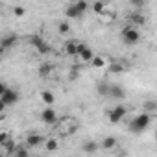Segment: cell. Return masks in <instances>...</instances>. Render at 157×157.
<instances>
[{"instance_id": "cell-20", "label": "cell", "mask_w": 157, "mask_h": 157, "mask_svg": "<svg viewBox=\"0 0 157 157\" xmlns=\"http://www.w3.org/2000/svg\"><path fill=\"white\" fill-rule=\"evenodd\" d=\"M41 100L50 105V104H54V94H52L50 91H43V93H41Z\"/></svg>"}, {"instance_id": "cell-4", "label": "cell", "mask_w": 157, "mask_h": 157, "mask_svg": "<svg viewBox=\"0 0 157 157\" xmlns=\"http://www.w3.org/2000/svg\"><path fill=\"white\" fill-rule=\"evenodd\" d=\"M19 98H21V94L17 89H8L4 94H0V104L6 105V107H11L19 102Z\"/></svg>"}, {"instance_id": "cell-2", "label": "cell", "mask_w": 157, "mask_h": 157, "mask_svg": "<svg viewBox=\"0 0 157 157\" xmlns=\"http://www.w3.org/2000/svg\"><path fill=\"white\" fill-rule=\"evenodd\" d=\"M150 122H151V115H148V113H140V115H137V117L131 120L129 129H131L133 133H140V131H144V129L150 126Z\"/></svg>"}, {"instance_id": "cell-8", "label": "cell", "mask_w": 157, "mask_h": 157, "mask_svg": "<svg viewBox=\"0 0 157 157\" xmlns=\"http://www.w3.org/2000/svg\"><path fill=\"white\" fill-rule=\"evenodd\" d=\"M128 22H129L131 26L139 28V26H144V24H146V17L140 15V13H129V15H128Z\"/></svg>"}, {"instance_id": "cell-14", "label": "cell", "mask_w": 157, "mask_h": 157, "mask_svg": "<svg viewBox=\"0 0 157 157\" xmlns=\"http://www.w3.org/2000/svg\"><path fill=\"white\" fill-rule=\"evenodd\" d=\"M44 150H46V151H56V150H59V140H57V139H46V140H44Z\"/></svg>"}, {"instance_id": "cell-9", "label": "cell", "mask_w": 157, "mask_h": 157, "mask_svg": "<svg viewBox=\"0 0 157 157\" xmlns=\"http://www.w3.org/2000/svg\"><path fill=\"white\" fill-rule=\"evenodd\" d=\"M44 142V139L39 135V133H30L28 137H26V146L28 148H35V146H39V144H43Z\"/></svg>"}, {"instance_id": "cell-22", "label": "cell", "mask_w": 157, "mask_h": 157, "mask_svg": "<svg viewBox=\"0 0 157 157\" xmlns=\"http://www.w3.org/2000/svg\"><path fill=\"white\" fill-rule=\"evenodd\" d=\"M50 72H52V67H50L48 63H43V65L39 67V76H41V78H44V76H48Z\"/></svg>"}, {"instance_id": "cell-28", "label": "cell", "mask_w": 157, "mask_h": 157, "mask_svg": "<svg viewBox=\"0 0 157 157\" xmlns=\"http://www.w3.org/2000/svg\"><path fill=\"white\" fill-rule=\"evenodd\" d=\"M98 93H100V94H104V96H109V85H105V83L98 85Z\"/></svg>"}, {"instance_id": "cell-11", "label": "cell", "mask_w": 157, "mask_h": 157, "mask_svg": "<svg viewBox=\"0 0 157 157\" xmlns=\"http://www.w3.org/2000/svg\"><path fill=\"white\" fill-rule=\"evenodd\" d=\"M117 144H118V140H117L115 137H105V139L102 140L100 148H104V150H113V148H117Z\"/></svg>"}, {"instance_id": "cell-13", "label": "cell", "mask_w": 157, "mask_h": 157, "mask_svg": "<svg viewBox=\"0 0 157 157\" xmlns=\"http://www.w3.org/2000/svg\"><path fill=\"white\" fill-rule=\"evenodd\" d=\"M78 57H80L83 63H93V59H94L96 56H94V52H93L91 48H85V50H83L80 56H78Z\"/></svg>"}, {"instance_id": "cell-19", "label": "cell", "mask_w": 157, "mask_h": 157, "mask_svg": "<svg viewBox=\"0 0 157 157\" xmlns=\"http://www.w3.org/2000/svg\"><path fill=\"white\" fill-rule=\"evenodd\" d=\"M74 6L78 8V11H80L82 15H83V13H85V11H87V10L91 8V6H89V2H85V0H78V2H76Z\"/></svg>"}, {"instance_id": "cell-29", "label": "cell", "mask_w": 157, "mask_h": 157, "mask_svg": "<svg viewBox=\"0 0 157 157\" xmlns=\"http://www.w3.org/2000/svg\"><path fill=\"white\" fill-rule=\"evenodd\" d=\"M8 142H10V135L8 133H2V135H0V146H4Z\"/></svg>"}, {"instance_id": "cell-23", "label": "cell", "mask_w": 157, "mask_h": 157, "mask_svg": "<svg viewBox=\"0 0 157 157\" xmlns=\"http://www.w3.org/2000/svg\"><path fill=\"white\" fill-rule=\"evenodd\" d=\"M57 30H59V33L67 35V33L70 32V24H68L67 21H63V22H59V24H57Z\"/></svg>"}, {"instance_id": "cell-15", "label": "cell", "mask_w": 157, "mask_h": 157, "mask_svg": "<svg viewBox=\"0 0 157 157\" xmlns=\"http://www.w3.org/2000/svg\"><path fill=\"white\" fill-rule=\"evenodd\" d=\"M65 15H67L68 19H80V17H82V13L78 11V8H76L74 4H70V6L65 10Z\"/></svg>"}, {"instance_id": "cell-12", "label": "cell", "mask_w": 157, "mask_h": 157, "mask_svg": "<svg viewBox=\"0 0 157 157\" xmlns=\"http://www.w3.org/2000/svg\"><path fill=\"white\" fill-rule=\"evenodd\" d=\"M98 148H100V144H96L94 140H85V142L82 144V150H83L85 153H94Z\"/></svg>"}, {"instance_id": "cell-3", "label": "cell", "mask_w": 157, "mask_h": 157, "mask_svg": "<svg viewBox=\"0 0 157 157\" xmlns=\"http://www.w3.org/2000/svg\"><path fill=\"white\" fill-rule=\"evenodd\" d=\"M128 115V109L122 105V104H117L113 109H109L107 111V118H109V122L111 124H118L120 120H124V117Z\"/></svg>"}, {"instance_id": "cell-26", "label": "cell", "mask_w": 157, "mask_h": 157, "mask_svg": "<svg viewBox=\"0 0 157 157\" xmlns=\"http://www.w3.org/2000/svg\"><path fill=\"white\" fill-rule=\"evenodd\" d=\"M35 50H37V52H39V54H43V56H46V54H48V52H50V46H48V44H46V43H43V44H39V46H37V48H35Z\"/></svg>"}, {"instance_id": "cell-18", "label": "cell", "mask_w": 157, "mask_h": 157, "mask_svg": "<svg viewBox=\"0 0 157 157\" xmlns=\"http://www.w3.org/2000/svg\"><path fill=\"white\" fill-rule=\"evenodd\" d=\"M109 72L111 74H122L124 72V65L122 63H111L109 65Z\"/></svg>"}, {"instance_id": "cell-30", "label": "cell", "mask_w": 157, "mask_h": 157, "mask_svg": "<svg viewBox=\"0 0 157 157\" xmlns=\"http://www.w3.org/2000/svg\"><path fill=\"white\" fill-rule=\"evenodd\" d=\"M78 76H80V72H78V68H70V80H76Z\"/></svg>"}, {"instance_id": "cell-25", "label": "cell", "mask_w": 157, "mask_h": 157, "mask_svg": "<svg viewBox=\"0 0 157 157\" xmlns=\"http://www.w3.org/2000/svg\"><path fill=\"white\" fill-rule=\"evenodd\" d=\"M155 109H157V102H146L144 104V113L151 115V111H155Z\"/></svg>"}, {"instance_id": "cell-27", "label": "cell", "mask_w": 157, "mask_h": 157, "mask_svg": "<svg viewBox=\"0 0 157 157\" xmlns=\"http://www.w3.org/2000/svg\"><path fill=\"white\" fill-rule=\"evenodd\" d=\"M24 13H26V10H24L22 6H15V8H13V15H15V17H22Z\"/></svg>"}, {"instance_id": "cell-6", "label": "cell", "mask_w": 157, "mask_h": 157, "mask_svg": "<svg viewBox=\"0 0 157 157\" xmlns=\"http://www.w3.org/2000/svg\"><path fill=\"white\" fill-rule=\"evenodd\" d=\"M17 35L15 33H8V35H4L2 37V41H0V50L2 52H6V50H10V48H13L15 46V43H17Z\"/></svg>"}, {"instance_id": "cell-5", "label": "cell", "mask_w": 157, "mask_h": 157, "mask_svg": "<svg viewBox=\"0 0 157 157\" xmlns=\"http://www.w3.org/2000/svg\"><path fill=\"white\" fill-rule=\"evenodd\" d=\"M41 120H43L44 124L52 126V124H56L59 118H57V113H56L52 107H44V109H43V113H41Z\"/></svg>"}, {"instance_id": "cell-1", "label": "cell", "mask_w": 157, "mask_h": 157, "mask_svg": "<svg viewBox=\"0 0 157 157\" xmlns=\"http://www.w3.org/2000/svg\"><path fill=\"white\" fill-rule=\"evenodd\" d=\"M120 37H122V41H124L126 44L133 46V44H137V43L140 41V32H139V28H135V26H131V24H126V26L122 28V32H120Z\"/></svg>"}, {"instance_id": "cell-31", "label": "cell", "mask_w": 157, "mask_h": 157, "mask_svg": "<svg viewBox=\"0 0 157 157\" xmlns=\"http://www.w3.org/2000/svg\"><path fill=\"white\" fill-rule=\"evenodd\" d=\"M155 140H157V131H155Z\"/></svg>"}, {"instance_id": "cell-10", "label": "cell", "mask_w": 157, "mask_h": 157, "mask_svg": "<svg viewBox=\"0 0 157 157\" xmlns=\"http://www.w3.org/2000/svg\"><path fill=\"white\" fill-rule=\"evenodd\" d=\"M109 96L115 98V100H124L126 98V91L122 87H118V85H111L109 87Z\"/></svg>"}, {"instance_id": "cell-21", "label": "cell", "mask_w": 157, "mask_h": 157, "mask_svg": "<svg viewBox=\"0 0 157 157\" xmlns=\"http://www.w3.org/2000/svg\"><path fill=\"white\" fill-rule=\"evenodd\" d=\"M28 43H30L32 46H35V48H37L39 44H43V43H44V39H43L41 35H32V37L28 39Z\"/></svg>"}, {"instance_id": "cell-24", "label": "cell", "mask_w": 157, "mask_h": 157, "mask_svg": "<svg viewBox=\"0 0 157 157\" xmlns=\"http://www.w3.org/2000/svg\"><path fill=\"white\" fill-rule=\"evenodd\" d=\"M91 65H93L94 68H104V67H105V59H104V57H100V56H96V57L93 59V63H91Z\"/></svg>"}, {"instance_id": "cell-7", "label": "cell", "mask_w": 157, "mask_h": 157, "mask_svg": "<svg viewBox=\"0 0 157 157\" xmlns=\"http://www.w3.org/2000/svg\"><path fill=\"white\" fill-rule=\"evenodd\" d=\"M65 52L72 57H78V54H80V50H78V46H80V41H76V39H68L65 41Z\"/></svg>"}, {"instance_id": "cell-17", "label": "cell", "mask_w": 157, "mask_h": 157, "mask_svg": "<svg viewBox=\"0 0 157 157\" xmlns=\"http://www.w3.org/2000/svg\"><path fill=\"white\" fill-rule=\"evenodd\" d=\"M91 10H93L96 15H104V11H105V4H104V2H94V4L91 6Z\"/></svg>"}, {"instance_id": "cell-16", "label": "cell", "mask_w": 157, "mask_h": 157, "mask_svg": "<svg viewBox=\"0 0 157 157\" xmlns=\"http://www.w3.org/2000/svg\"><path fill=\"white\" fill-rule=\"evenodd\" d=\"M13 157H30V148L22 146V144H17V150H15Z\"/></svg>"}]
</instances>
